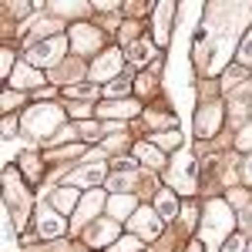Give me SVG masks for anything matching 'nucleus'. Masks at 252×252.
<instances>
[{"mask_svg": "<svg viewBox=\"0 0 252 252\" xmlns=\"http://www.w3.org/2000/svg\"><path fill=\"white\" fill-rule=\"evenodd\" d=\"M232 225H235V219H232V212H229L225 202H209V205H205L202 239H205L209 252H219V242L229 239V229H232Z\"/></svg>", "mask_w": 252, "mask_h": 252, "instance_id": "obj_1", "label": "nucleus"}, {"mask_svg": "<svg viewBox=\"0 0 252 252\" xmlns=\"http://www.w3.org/2000/svg\"><path fill=\"white\" fill-rule=\"evenodd\" d=\"M61 121V108H54V104H37V108H31L27 115H24V128L31 131V135H51L54 128H58Z\"/></svg>", "mask_w": 252, "mask_h": 252, "instance_id": "obj_2", "label": "nucleus"}, {"mask_svg": "<svg viewBox=\"0 0 252 252\" xmlns=\"http://www.w3.org/2000/svg\"><path fill=\"white\" fill-rule=\"evenodd\" d=\"M64 47H67V37H47V40H40V44H31L27 58H31V64H40V67H47V64L61 61Z\"/></svg>", "mask_w": 252, "mask_h": 252, "instance_id": "obj_3", "label": "nucleus"}, {"mask_svg": "<svg viewBox=\"0 0 252 252\" xmlns=\"http://www.w3.org/2000/svg\"><path fill=\"white\" fill-rule=\"evenodd\" d=\"M3 182H7V212H10V205H14V219H17V225H20V222H24V215H27V202H24V189H20L17 172H10V168H7Z\"/></svg>", "mask_w": 252, "mask_h": 252, "instance_id": "obj_4", "label": "nucleus"}, {"mask_svg": "<svg viewBox=\"0 0 252 252\" xmlns=\"http://www.w3.org/2000/svg\"><path fill=\"white\" fill-rule=\"evenodd\" d=\"M219 118H222V108H219V104H205V108L195 115V135L212 138L215 131H219Z\"/></svg>", "mask_w": 252, "mask_h": 252, "instance_id": "obj_5", "label": "nucleus"}, {"mask_svg": "<svg viewBox=\"0 0 252 252\" xmlns=\"http://www.w3.org/2000/svg\"><path fill=\"white\" fill-rule=\"evenodd\" d=\"M131 229H135L138 239H155L161 232V222H158V215L152 209H138L135 219H131Z\"/></svg>", "mask_w": 252, "mask_h": 252, "instance_id": "obj_6", "label": "nucleus"}, {"mask_svg": "<svg viewBox=\"0 0 252 252\" xmlns=\"http://www.w3.org/2000/svg\"><path fill=\"white\" fill-rule=\"evenodd\" d=\"M178 172L172 168V175H168V182H172L178 192H192L195 189V178H192V155L189 152H178Z\"/></svg>", "mask_w": 252, "mask_h": 252, "instance_id": "obj_7", "label": "nucleus"}, {"mask_svg": "<svg viewBox=\"0 0 252 252\" xmlns=\"http://www.w3.org/2000/svg\"><path fill=\"white\" fill-rule=\"evenodd\" d=\"M101 209H104V195L97 192V189H91V192L81 198L78 212H74V225H84V222H88V219H94Z\"/></svg>", "mask_w": 252, "mask_h": 252, "instance_id": "obj_8", "label": "nucleus"}, {"mask_svg": "<svg viewBox=\"0 0 252 252\" xmlns=\"http://www.w3.org/2000/svg\"><path fill=\"white\" fill-rule=\"evenodd\" d=\"M71 40H74V47H78L81 54H91V51L101 47V34H97L94 27H88V24H78L71 31Z\"/></svg>", "mask_w": 252, "mask_h": 252, "instance_id": "obj_9", "label": "nucleus"}, {"mask_svg": "<svg viewBox=\"0 0 252 252\" xmlns=\"http://www.w3.org/2000/svg\"><path fill=\"white\" fill-rule=\"evenodd\" d=\"M64 232V219L58 212H51V209H40L37 212V235L40 239H58Z\"/></svg>", "mask_w": 252, "mask_h": 252, "instance_id": "obj_10", "label": "nucleus"}, {"mask_svg": "<svg viewBox=\"0 0 252 252\" xmlns=\"http://www.w3.org/2000/svg\"><path fill=\"white\" fill-rule=\"evenodd\" d=\"M118 67H121V54H118V51H108V54H101V58L94 61V67H91V81L115 78Z\"/></svg>", "mask_w": 252, "mask_h": 252, "instance_id": "obj_11", "label": "nucleus"}, {"mask_svg": "<svg viewBox=\"0 0 252 252\" xmlns=\"http://www.w3.org/2000/svg\"><path fill=\"white\" fill-rule=\"evenodd\" d=\"M51 205H54V212H78V205H81V198L78 192H74V185H64V189H58V192L51 195Z\"/></svg>", "mask_w": 252, "mask_h": 252, "instance_id": "obj_12", "label": "nucleus"}, {"mask_svg": "<svg viewBox=\"0 0 252 252\" xmlns=\"http://www.w3.org/2000/svg\"><path fill=\"white\" fill-rule=\"evenodd\" d=\"M101 178H104V165H84V168H78V172L67 175L71 185H91V189H94Z\"/></svg>", "mask_w": 252, "mask_h": 252, "instance_id": "obj_13", "label": "nucleus"}, {"mask_svg": "<svg viewBox=\"0 0 252 252\" xmlns=\"http://www.w3.org/2000/svg\"><path fill=\"white\" fill-rule=\"evenodd\" d=\"M115 235H118L115 222H97V225H91V232H88V242H91V246H104V242H111Z\"/></svg>", "mask_w": 252, "mask_h": 252, "instance_id": "obj_14", "label": "nucleus"}, {"mask_svg": "<svg viewBox=\"0 0 252 252\" xmlns=\"http://www.w3.org/2000/svg\"><path fill=\"white\" fill-rule=\"evenodd\" d=\"M108 212H111V219H128V215L135 212V198H131V195H115V198H108Z\"/></svg>", "mask_w": 252, "mask_h": 252, "instance_id": "obj_15", "label": "nucleus"}, {"mask_svg": "<svg viewBox=\"0 0 252 252\" xmlns=\"http://www.w3.org/2000/svg\"><path fill=\"white\" fill-rule=\"evenodd\" d=\"M175 3H158V17H155V40L158 44H165L168 37V17H172Z\"/></svg>", "mask_w": 252, "mask_h": 252, "instance_id": "obj_16", "label": "nucleus"}, {"mask_svg": "<svg viewBox=\"0 0 252 252\" xmlns=\"http://www.w3.org/2000/svg\"><path fill=\"white\" fill-rule=\"evenodd\" d=\"M155 58V47L148 44V40H135L131 47H128V61L131 64H145V61H152Z\"/></svg>", "mask_w": 252, "mask_h": 252, "instance_id": "obj_17", "label": "nucleus"}, {"mask_svg": "<svg viewBox=\"0 0 252 252\" xmlns=\"http://www.w3.org/2000/svg\"><path fill=\"white\" fill-rule=\"evenodd\" d=\"M135 111H138L135 101H118V104H104V108H101L104 118H128V115H135Z\"/></svg>", "mask_w": 252, "mask_h": 252, "instance_id": "obj_18", "label": "nucleus"}, {"mask_svg": "<svg viewBox=\"0 0 252 252\" xmlns=\"http://www.w3.org/2000/svg\"><path fill=\"white\" fill-rule=\"evenodd\" d=\"M31 84H40V74L34 67H14V88H31Z\"/></svg>", "mask_w": 252, "mask_h": 252, "instance_id": "obj_19", "label": "nucleus"}, {"mask_svg": "<svg viewBox=\"0 0 252 252\" xmlns=\"http://www.w3.org/2000/svg\"><path fill=\"white\" fill-rule=\"evenodd\" d=\"M175 212H178V198L172 192H161L158 195V215L161 219H175Z\"/></svg>", "mask_w": 252, "mask_h": 252, "instance_id": "obj_20", "label": "nucleus"}, {"mask_svg": "<svg viewBox=\"0 0 252 252\" xmlns=\"http://www.w3.org/2000/svg\"><path fill=\"white\" fill-rule=\"evenodd\" d=\"M155 148H158V145H138L135 155L141 158V161H148V165H155V168H158V165H161V155H158Z\"/></svg>", "mask_w": 252, "mask_h": 252, "instance_id": "obj_21", "label": "nucleus"}, {"mask_svg": "<svg viewBox=\"0 0 252 252\" xmlns=\"http://www.w3.org/2000/svg\"><path fill=\"white\" fill-rule=\"evenodd\" d=\"M246 88H242V91H235V104H232V125H239V121H242V118H246Z\"/></svg>", "mask_w": 252, "mask_h": 252, "instance_id": "obj_22", "label": "nucleus"}, {"mask_svg": "<svg viewBox=\"0 0 252 252\" xmlns=\"http://www.w3.org/2000/svg\"><path fill=\"white\" fill-rule=\"evenodd\" d=\"M108 182H111V189H115V192L121 195V192H128V189H131V182H135V175H111Z\"/></svg>", "mask_w": 252, "mask_h": 252, "instance_id": "obj_23", "label": "nucleus"}, {"mask_svg": "<svg viewBox=\"0 0 252 252\" xmlns=\"http://www.w3.org/2000/svg\"><path fill=\"white\" fill-rule=\"evenodd\" d=\"M155 145H158V148H178V145H182V135H178V131L158 135V138H155Z\"/></svg>", "mask_w": 252, "mask_h": 252, "instance_id": "obj_24", "label": "nucleus"}, {"mask_svg": "<svg viewBox=\"0 0 252 252\" xmlns=\"http://www.w3.org/2000/svg\"><path fill=\"white\" fill-rule=\"evenodd\" d=\"M138 249V235H128V239H118L115 246H111V252H135Z\"/></svg>", "mask_w": 252, "mask_h": 252, "instance_id": "obj_25", "label": "nucleus"}, {"mask_svg": "<svg viewBox=\"0 0 252 252\" xmlns=\"http://www.w3.org/2000/svg\"><path fill=\"white\" fill-rule=\"evenodd\" d=\"M239 61H242V64H252V31L246 34L242 47H239Z\"/></svg>", "mask_w": 252, "mask_h": 252, "instance_id": "obj_26", "label": "nucleus"}, {"mask_svg": "<svg viewBox=\"0 0 252 252\" xmlns=\"http://www.w3.org/2000/svg\"><path fill=\"white\" fill-rule=\"evenodd\" d=\"M67 94H74V97H91V94H97V91H94V84H74V88H67Z\"/></svg>", "mask_w": 252, "mask_h": 252, "instance_id": "obj_27", "label": "nucleus"}, {"mask_svg": "<svg viewBox=\"0 0 252 252\" xmlns=\"http://www.w3.org/2000/svg\"><path fill=\"white\" fill-rule=\"evenodd\" d=\"M58 14H78V10H88V3H54Z\"/></svg>", "mask_w": 252, "mask_h": 252, "instance_id": "obj_28", "label": "nucleus"}, {"mask_svg": "<svg viewBox=\"0 0 252 252\" xmlns=\"http://www.w3.org/2000/svg\"><path fill=\"white\" fill-rule=\"evenodd\" d=\"M20 101H24V94H17V91H7V94H3V111H10V108H17Z\"/></svg>", "mask_w": 252, "mask_h": 252, "instance_id": "obj_29", "label": "nucleus"}, {"mask_svg": "<svg viewBox=\"0 0 252 252\" xmlns=\"http://www.w3.org/2000/svg\"><path fill=\"white\" fill-rule=\"evenodd\" d=\"M222 252H242V239H239V235H232V239L222 246Z\"/></svg>", "mask_w": 252, "mask_h": 252, "instance_id": "obj_30", "label": "nucleus"}, {"mask_svg": "<svg viewBox=\"0 0 252 252\" xmlns=\"http://www.w3.org/2000/svg\"><path fill=\"white\" fill-rule=\"evenodd\" d=\"M239 148H252V125L242 131V135H239Z\"/></svg>", "mask_w": 252, "mask_h": 252, "instance_id": "obj_31", "label": "nucleus"}, {"mask_svg": "<svg viewBox=\"0 0 252 252\" xmlns=\"http://www.w3.org/2000/svg\"><path fill=\"white\" fill-rule=\"evenodd\" d=\"M128 91V81H111V88H108V94H125Z\"/></svg>", "mask_w": 252, "mask_h": 252, "instance_id": "obj_32", "label": "nucleus"}, {"mask_svg": "<svg viewBox=\"0 0 252 252\" xmlns=\"http://www.w3.org/2000/svg\"><path fill=\"white\" fill-rule=\"evenodd\" d=\"M168 121H172L168 115H152V118H148V125H155V128H161V125H168Z\"/></svg>", "mask_w": 252, "mask_h": 252, "instance_id": "obj_33", "label": "nucleus"}, {"mask_svg": "<svg viewBox=\"0 0 252 252\" xmlns=\"http://www.w3.org/2000/svg\"><path fill=\"white\" fill-rule=\"evenodd\" d=\"M14 128H17V121H14V118H3V135H10Z\"/></svg>", "mask_w": 252, "mask_h": 252, "instance_id": "obj_34", "label": "nucleus"}, {"mask_svg": "<svg viewBox=\"0 0 252 252\" xmlns=\"http://www.w3.org/2000/svg\"><path fill=\"white\" fill-rule=\"evenodd\" d=\"M229 198H232V205H246V192H232Z\"/></svg>", "mask_w": 252, "mask_h": 252, "instance_id": "obj_35", "label": "nucleus"}, {"mask_svg": "<svg viewBox=\"0 0 252 252\" xmlns=\"http://www.w3.org/2000/svg\"><path fill=\"white\" fill-rule=\"evenodd\" d=\"M138 88H141V91H148V88H152V78H148V74H141V78H138Z\"/></svg>", "mask_w": 252, "mask_h": 252, "instance_id": "obj_36", "label": "nucleus"}, {"mask_svg": "<svg viewBox=\"0 0 252 252\" xmlns=\"http://www.w3.org/2000/svg\"><path fill=\"white\" fill-rule=\"evenodd\" d=\"M3 74H10V51H3V67H0Z\"/></svg>", "mask_w": 252, "mask_h": 252, "instance_id": "obj_37", "label": "nucleus"}, {"mask_svg": "<svg viewBox=\"0 0 252 252\" xmlns=\"http://www.w3.org/2000/svg\"><path fill=\"white\" fill-rule=\"evenodd\" d=\"M242 222H246V225H252V209H246V212H242Z\"/></svg>", "mask_w": 252, "mask_h": 252, "instance_id": "obj_38", "label": "nucleus"}, {"mask_svg": "<svg viewBox=\"0 0 252 252\" xmlns=\"http://www.w3.org/2000/svg\"><path fill=\"white\" fill-rule=\"evenodd\" d=\"M246 182H252V158L246 161Z\"/></svg>", "mask_w": 252, "mask_h": 252, "instance_id": "obj_39", "label": "nucleus"}, {"mask_svg": "<svg viewBox=\"0 0 252 252\" xmlns=\"http://www.w3.org/2000/svg\"><path fill=\"white\" fill-rule=\"evenodd\" d=\"M246 252H252V246H249V249H246Z\"/></svg>", "mask_w": 252, "mask_h": 252, "instance_id": "obj_40", "label": "nucleus"}]
</instances>
